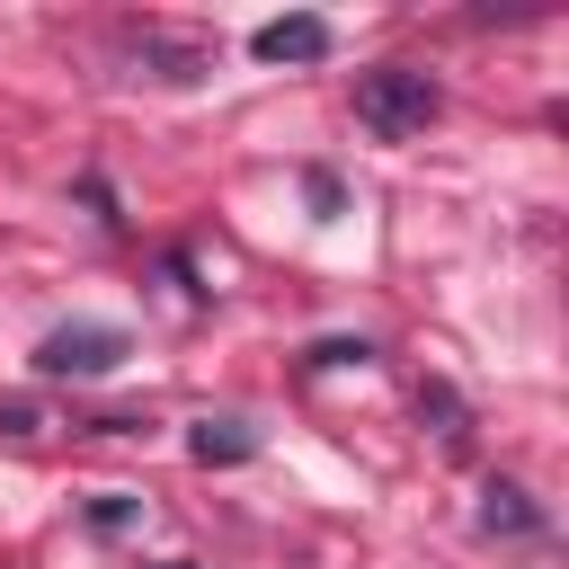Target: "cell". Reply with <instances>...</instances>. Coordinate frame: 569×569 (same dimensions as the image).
<instances>
[{"instance_id":"cell-1","label":"cell","mask_w":569,"mask_h":569,"mask_svg":"<svg viewBox=\"0 0 569 569\" xmlns=\"http://www.w3.org/2000/svg\"><path fill=\"white\" fill-rule=\"evenodd\" d=\"M436 107H445V89H436L427 71H409V62H382V71H365V80H356V124H365V133H382V142L427 133V124H436Z\"/></svg>"},{"instance_id":"cell-2","label":"cell","mask_w":569,"mask_h":569,"mask_svg":"<svg viewBox=\"0 0 569 569\" xmlns=\"http://www.w3.org/2000/svg\"><path fill=\"white\" fill-rule=\"evenodd\" d=\"M124 356H133V338L107 329V320H62V329L36 338V373H53V382H98V373H116Z\"/></svg>"},{"instance_id":"cell-3","label":"cell","mask_w":569,"mask_h":569,"mask_svg":"<svg viewBox=\"0 0 569 569\" xmlns=\"http://www.w3.org/2000/svg\"><path fill=\"white\" fill-rule=\"evenodd\" d=\"M249 44H258V62H320L329 53V18H311V9L302 18H267Z\"/></svg>"},{"instance_id":"cell-4","label":"cell","mask_w":569,"mask_h":569,"mask_svg":"<svg viewBox=\"0 0 569 569\" xmlns=\"http://www.w3.org/2000/svg\"><path fill=\"white\" fill-rule=\"evenodd\" d=\"M480 525H489V533H542V507H533L516 480H489V498H480Z\"/></svg>"},{"instance_id":"cell-5","label":"cell","mask_w":569,"mask_h":569,"mask_svg":"<svg viewBox=\"0 0 569 569\" xmlns=\"http://www.w3.org/2000/svg\"><path fill=\"white\" fill-rule=\"evenodd\" d=\"M187 453H196V462H249V453H258V436H249L240 418H204V427L187 436Z\"/></svg>"},{"instance_id":"cell-6","label":"cell","mask_w":569,"mask_h":569,"mask_svg":"<svg viewBox=\"0 0 569 569\" xmlns=\"http://www.w3.org/2000/svg\"><path fill=\"white\" fill-rule=\"evenodd\" d=\"M418 418H427L445 445H462V436H471V409H462V391H453V382H418Z\"/></svg>"},{"instance_id":"cell-7","label":"cell","mask_w":569,"mask_h":569,"mask_svg":"<svg viewBox=\"0 0 569 569\" xmlns=\"http://www.w3.org/2000/svg\"><path fill=\"white\" fill-rule=\"evenodd\" d=\"M133 516H142V498H124V489H98V498H89V525H98V533H116V525H133Z\"/></svg>"},{"instance_id":"cell-8","label":"cell","mask_w":569,"mask_h":569,"mask_svg":"<svg viewBox=\"0 0 569 569\" xmlns=\"http://www.w3.org/2000/svg\"><path fill=\"white\" fill-rule=\"evenodd\" d=\"M365 356H373L365 338H320V347H311V365H320V373H329V365H365Z\"/></svg>"},{"instance_id":"cell-9","label":"cell","mask_w":569,"mask_h":569,"mask_svg":"<svg viewBox=\"0 0 569 569\" xmlns=\"http://www.w3.org/2000/svg\"><path fill=\"white\" fill-rule=\"evenodd\" d=\"M169 569H187V560H169Z\"/></svg>"}]
</instances>
